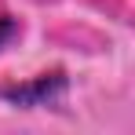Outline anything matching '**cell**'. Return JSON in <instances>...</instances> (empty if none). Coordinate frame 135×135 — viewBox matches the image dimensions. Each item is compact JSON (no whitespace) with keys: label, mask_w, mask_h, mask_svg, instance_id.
<instances>
[{"label":"cell","mask_w":135,"mask_h":135,"mask_svg":"<svg viewBox=\"0 0 135 135\" xmlns=\"http://www.w3.org/2000/svg\"><path fill=\"white\" fill-rule=\"evenodd\" d=\"M66 91H69V77L62 69H51V73H40L26 84H0V99L11 106H22V110H37V106L59 102Z\"/></svg>","instance_id":"obj_1"},{"label":"cell","mask_w":135,"mask_h":135,"mask_svg":"<svg viewBox=\"0 0 135 135\" xmlns=\"http://www.w3.org/2000/svg\"><path fill=\"white\" fill-rule=\"evenodd\" d=\"M22 33V26H18V18H11V15H0V51L11 44L15 37Z\"/></svg>","instance_id":"obj_2"}]
</instances>
